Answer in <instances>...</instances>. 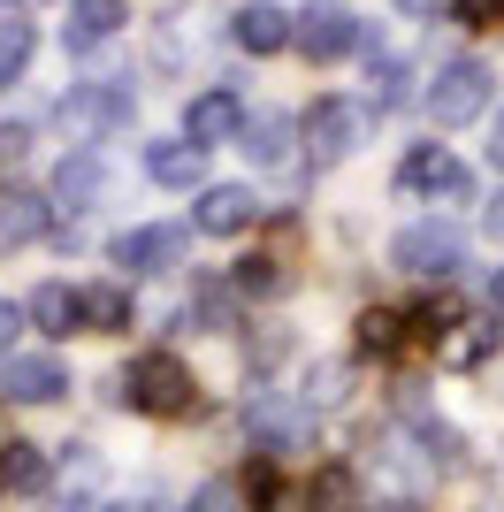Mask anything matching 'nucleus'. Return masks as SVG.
Segmentation results:
<instances>
[{
	"instance_id": "e433bc0d",
	"label": "nucleus",
	"mask_w": 504,
	"mask_h": 512,
	"mask_svg": "<svg viewBox=\"0 0 504 512\" xmlns=\"http://www.w3.org/2000/svg\"><path fill=\"white\" fill-rule=\"evenodd\" d=\"M375 512H420V505H405V497H390V505H375Z\"/></svg>"
},
{
	"instance_id": "2eb2a0df",
	"label": "nucleus",
	"mask_w": 504,
	"mask_h": 512,
	"mask_svg": "<svg viewBox=\"0 0 504 512\" xmlns=\"http://www.w3.org/2000/svg\"><path fill=\"white\" fill-rule=\"evenodd\" d=\"M497 344H504L497 314H459V321H451V329L436 337V360H443V367H482Z\"/></svg>"
},
{
	"instance_id": "1a4fd4ad",
	"label": "nucleus",
	"mask_w": 504,
	"mask_h": 512,
	"mask_svg": "<svg viewBox=\"0 0 504 512\" xmlns=\"http://www.w3.org/2000/svg\"><path fill=\"white\" fill-rule=\"evenodd\" d=\"M184 253H191V230H176V222H146V230L115 237V268H130V276H161Z\"/></svg>"
},
{
	"instance_id": "f3484780",
	"label": "nucleus",
	"mask_w": 504,
	"mask_h": 512,
	"mask_svg": "<svg viewBox=\"0 0 504 512\" xmlns=\"http://www.w3.org/2000/svg\"><path fill=\"white\" fill-rule=\"evenodd\" d=\"M130 314H138V306H130V283H84L77 291V321L92 337H123Z\"/></svg>"
},
{
	"instance_id": "c756f323",
	"label": "nucleus",
	"mask_w": 504,
	"mask_h": 512,
	"mask_svg": "<svg viewBox=\"0 0 504 512\" xmlns=\"http://www.w3.org/2000/svg\"><path fill=\"white\" fill-rule=\"evenodd\" d=\"M298 398H306V406H336V398H344V367H314Z\"/></svg>"
},
{
	"instance_id": "7c9ffc66",
	"label": "nucleus",
	"mask_w": 504,
	"mask_h": 512,
	"mask_svg": "<svg viewBox=\"0 0 504 512\" xmlns=\"http://www.w3.org/2000/svg\"><path fill=\"white\" fill-rule=\"evenodd\" d=\"M451 8H459L466 31H497V23H504V0H451Z\"/></svg>"
},
{
	"instance_id": "bb28decb",
	"label": "nucleus",
	"mask_w": 504,
	"mask_h": 512,
	"mask_svg": "<svg viewBox=\"0 0 504 512\" xmlns=\"http://www.w3.org/2000/svg\"><path fill=\"white\" fill-rule=\"evenodd\" d=\"M413 444H420V459H428V467H459V428H443V421H428V413H420V421H413Z\"/></svg>"
},
{
	"instance_id": "7ed1b4c3",
	"label": "nucleus",
	"mask_w": 504,
	"mask_h": 512,
	"mask_svg": "<svg viewBox=\"0 0 504 512\" xmlns=\"http://www.w3.org/2000/svg\"><path fill=\"white\" fill-rule=\"evenodd\" d=\"M489 92H497L489 62L451 54V62L436 69V85L420 92V100H428V115H436V130H459V123H474V115H489Z\"/></svg>"
},
{
	"instance_id": "9b49d317",
	"label": "nucleus",
	"mask_w": 504,
	"mask_h": 512,
	"mask_svg": "<svg viewBox=\"0 0 504 512\" xmlns=\"http://www.w3.org/2000/svg\"><path fill=\"white\" fill-rule=\"evenodd\" d=\"M245 92H230V85H207L199 92V100L184 107V138L191 146H222V138H237V130H245Z\"/></svg>"
},
{
	"instance_id": "58836bf2",
	"label": "nucleus",
	"mask_w": 504,
	"mask_h": 512,
	"mask_svg": "<svg viewBox=\"0 0 504 512\" xmlns=\"http://www.w3.org/2000/svg\"><path fill=\"white\" fill-rule=\"evenodd\" d=\"M0 8H8V0H0Z\"/></svg>"
},
{
	"instance_id": "6e6552de",
	"label": "nucleus",
	"mask_w": 504,
	"mask_h": 512,
	"mask_svg": "<svg viewBox=\"0 0 504 512\" xmlns=\"http://www.w3.org/2000/svg\"><path fill=\"white\" fill-rule=\"evenodd\" d=\"M298 138H306V153H314V169H329V161L359 153V138H367V107H352V100H321L314 115L298 123Z\"/></svg>"
},
{
	"instance_id": "dca6fc26",
	"label": "nucleus",
	"mask_w": 504,
	"mask_h": 512,
	"mask_svg": "<svg viewBox=\"0 0 504 512\" xmlns=\"http://www.w3.org/2000/svg\"><path fill=\"white\" fill-rule=\"evenodd\" d=\"M146 176L161 184V192H191V184L207 176V146H191V138H161V146H146Z\"/></svg>"
},
{
	"instance_id": "473e14b6",
	"label": "nucleus",
	"mask_w": 504,
	"mask_h": 512,
	"mask_svg": "<svg viewBox=\"0 0 504 512\" xmlns=\"http://www.w3.org/2000/svg\"><path fill=\"white\" fill-rule=\"evenodd\" d=\"M191 512H237V482H207V490L191 497Z\"/></svg>"
},
{
	"instance_id": "4be33fe9",
	"label": "nucleus",
	"mask_w": 504,
	"mask_h": 512,
	"mask_svg": "<svg viewBox=\"0 0 504 512\" xmlns=\"http://www.w3.org/2000/svg\"><path fill=\"white\" fill-rule=\"evenodd\" d=\"M367 107H375V115H398L405 100H413V69L398 62V54H367Z\"/></svg>"
},
{
	"instance_id": "4c0bfd02",
	"label": "nucleus",
	"mask_w": 504,
	"mask_h": 512,
	"mask_svg": "<svg viewBox=\"0 0 504 512\" xmlns=\"http://www.w3.org/2000/svg\"><path fill=\"white\" fill-rule=\"evenodd\" d=\"M398 8H413V16H428V8H436V0H398Z\"/></svg>"
},
{
	"instance_id": "f8f14e48",
	"label": "nucleus",
	"mask_w": 504,
	"mask_h": 512,
	"mask_svg": "<svg viewBox=\"0 0 504 512\" xmlns=\"http://www.w3.org/2000/svg\"><path fill=\"white\" fill-rule=\"evenodd\" d=\"M191 222L207 237H237L260 222V199H252V184H199V207H191Z\"/></svg>"
},
{
	"instance_id": "4468645a",
	"label": "nucleus",
	"mask_w": 504,
	"mask_h": 512,
	"mask_svg": "<svg viewBox=\"0 0 504 512\" xmlns=\"http://www.w3.org/2000/svg\"><path fill=\"white\" fill-rule=\"evenodd\" d=\"M237 138H245V161L252 169H298V123L291 115H245V130H237Z\"/></svg>"
},
{
	"instance_id": "f257e3e1",
	"label": "nucleus",
	"mask_w": 504,
	"mask_h": 512,
	"mask_svg": "<svg viewBox=\"0 0 504 512\" xmlns=\"http://www.w3.org/2000/svg\"><path fill=\"white\" fill-rule=\"evenodd\" d=\"M115 398L153 413V421H184V413L199 406V383H191V367L176 360V352H138V360L115 375Z\"/></svg>"
},
{
	"instance_id": "ddd939ff",
	"label": "nucleus",
	"mask_w": 504,
	"mask_h": 512,
	"mask_svg": "<svg viewBox=\"0 0 504 512\" xmlns=\"http://www.w3.org/2000/svg\"><path fill=\"white\" fill-rule=\"evenodd\" d=\"M130 23V0H69V16H62V46L69 54H100L115 31Z\"/></svg>"
},
{
	"instance_id": "6ab92c4d",
	"label": "nucleus",
	"mask_w": 504,
	"mask_h": 512,
	"mask_svg": "<svg viewBox=\"0 0 504 512\" xmlns=\"http://www.w3.org/2000/svg\"><path fill=\"white\" fill-rule=\"evenodd\" d=\"M46 222H54V207H46L39 192H8L0 199V245H8V253H16V245H39Z\"/></svg>"
},
{
	"instance_id": "5701e85b",
	"label": "nucleus",
	"mask_w": 504,
	"mask_h": 512,
	"mask_svg": "<svg viewBox=\"0 0 504 512\" xmlns=\"http://www.w3.org/2000/svg\"><path fill=\"white\" fill-rule=\"evenodd\" d=\"M306 512H359V482L344 467H321L306 482Z\"/></svg>"
},
{
	"instance_id": "72a5a7b5",
	"label": "nucleus",
	"mask_w": 504,
	"mask_h": 512,
	"mask_svg": "<svg viewBox=\"0 0 504 512\" xmlns=\"http://www.w3.org/2000/svg\"><path fill=\"white\" fill-rule=\"evenodd\" d=\"M489 169H504V115L489 123Z\"/></svg>"
},
{
	"instance_id": "a878e982",
	"label": "nucleus",
	"mask_w": 504,
	"mask_h": 512,
	"mask_svg": "<svg viewBox=\"0 0 504 512\" xmlns=\"http://www.w3.org/2000/svg\"><path fill=\"white\" fill-rule=\"evenodd\" d=\"M31 54H39V31H31V23H0V85H16L23 69H31Z\"/></svg>"
},
{
	"instance_id": "a211bd4d",
	"label": "nucleus",
	"mask_w": 504,
	"mask_h": 512,
	"mask_svg": "<svg viewBox=\"0 0 504 512\" xmlns=\"http://www.w3.org/2000/svg\"><path fill=\"white\" fill-rule=\"evenodd\" d=\"M230 39L245 46V54H283V46H291V16H283L275 0H252V8L230 16Z\"/></svg>"
},
{
	"instance_id": "b1692460",
	"label": "nucleus",
	"mask_w": 504,
	"mask_h": 512,
	"mask_svg": "<svg viewBox=\"0 0 504 512\" xmlns=\"http://www.w3.org/2000/svg\"><path fill=\"white\" fill-rule=\"evenodd\" d=\"M283 283H291V276H283V260H275V253H245L230 268V291H252V299H275Z\"/></svg>"
},
{
	"instance_id": "393cba45",
	"label": "nucleus",
	"mask_w": 504,
	"mask_h": 512,
	"mask_svg": "<svg viewBox=\"0 0 504 512\" xmlns=\"http://www.w3.org/2000/svg\"><path fill=\"white\" fill-rule=\"evenodd\" d=\"M191 329V321H207V329H230L237 321V299H230V283H199V291H191L184 299V314H176Z\"/></svg>"
},
{
	"instance_id": "412c9836",
	"label": "nucleus",
	"mask_w": 504,
	"mask_h": 512,
	"mask_svg": "<svg viewBox=\"0 0 504 512\" xmlns=\"http://www.w3.org/2000/svg\"><path fill=\"white\" fill-rule=\"evenodd\" d=\"M92 199H100V161H92V146H77L62 169H54V207H62V214H84Z\"/></svg>"
},
{
	"instance_id": "c9c22d12",
	"label": "nucleus",
	"mask_w": 504,
	"mask_h": 512,
	"mask_svg": "<svg viewBox=\"0 0 504 512\" xmlns=\"http://www.w3.org/2000/svg\"><path fill=\"white\" fill-rule=\"evenodd\" d=\"M489 306H497V314H504V268H497V276H489Z\"/></svg>"
},
{
	"instance_id": "0eeeda50",
	"label": "nucleus",
	"mask_w": 504,
	"mask_h": 512,
	"mask_svg": "<svg viewBox=\"0 0 504 512\" xmlns=\"http://www.w3.org/2000/svg\"><path fill=\"white\" fill-rule=\"evenodd\" d=\"M245 421H252V436H260V451H306L314 444V406H306V398L260 390V398H245Z\"/></svg>"
},
{
	"instance_id": "2f4dec72",
	"label": "nucleus",
	"mask_w": 504,
	"mask_h": 512,
	"mask_svg": "<svg viewBox=\"0 0 504 512\" xmlns=\"http://www.w3.org/2000/svg\"><path fill=\"white\" fill-rule=\"evenodd\" d=\"M16 337H23V306H16V299H0V367L16 360Z\"/></svg>"
},
{
	"instance_id": "f03ea898",
	"label": "nucleus",
	"mask_w": 504,
	"mask_h": 512,
	"mask_svg": "<svg viewBox=\"0 0 504 512\" xmlns=\"http://www.w3.org/2000/svg\"><path fill=\"white\" fill-rule=\"evenodd\" d=\"M130 115H138V92H130V77H84V85H69L62 107H54V123H62L77 146L130 130Z\"/></svg>"
},
{
	"instance_id": "cd10ccee",
	"label": "nucleus",
	"mask_w": 504,
	"mask_h": 512,
	"mask_svg": "<svg viewBox=\"0 0 504 512\" xmlns=\"http://www.w3.org/2000/svg\"><path fill=\"white\" fill-rule=\"evenodd\" d=\"M405 344V321L390 314V306H367L359 314V352H398Z\"/></svg>"
},
{
	"instance_id": "9d476101",
	"label": "nucleus",
	"mask_w": 504,
	"mask_h": 512,
	"mask_svg": "<svg viewBox=\"0 0 504 512\" xmlns=\"http://www.w3.org/2000/svg\"><path fill=\"white\" fill-rule=\"evenodd\" d=\"M62 390H69V367L54 352H16L0 367V398H16V406H54Z\"/></svg>"
},
{
	"instance_id": "f704fd0d",
	"label": "nucleus",
	"mask_w": 504,
	"mask_h": 512,
	"mask_svg": "<svg viewBox=\"0 0 504 512\" xmlns=\"http://www.w3.org/2000/svg\"><path fill=\"white\" fill-rule=\"evenodd\" d=\"M482 222H489V237H504V192H497V207H489Z\"/></svg>"
},
{
	"instance_id": "423d86ee",
	"label": "nucleus",
	"mask_w": 504,
	"mask_h": 512,
	"mask_svg": "<svg viewBox=\"0 0 504 512\" xmlns=\"http://www.w3.org/2000/svg\"><path fill=\"white\" fill-rule=\"evenodd\" d=\"M390 260H398L405 276H436V283H451V276H459V260H466V237L451 230V222H413V230H398Z\"/></svg>"
},
{
	"instance_id": "39448f33",
	"label": "nucleus",
	"mask_w": 504,
	"mask_h": 512,
	"mask_svg": "<svg viewBox=\"0 0 504 512\" xmlns=\"http://www.w3.org/2000/svg\"><path fill=\"white\" fill-rule=\"evenodd\" d=\"M398 192L405 199H436V207H466V199H474V176H466L443 146H413L398 161Z\"/></svg>"
},
{
	"instance_id": "aec40b11",
	"label": "nucleus",
	"mask_w": 504,
	"mask_h": 512,
	"mask_svg": "<svg viewBox=\"0 0 504 512\" xmlns=\"http://www.w3.org/2000/svg\"><path fill=\"white\" fill-rule=\"evenodd\" d=\"M23 321H31L39 337H69V329H84V321H77V291H69V283H39V291L23 299Z\"/></svg>"
},
{
	"instance_id": "20e7f679",
	"label": "nucleus",
	"mask_w": 504,
	"mask_h": 512,
	"mask_svg": "<svg viewBox=\"0 0 504 512\" xmlns=\"http://www.w3.org/2000/svg\"><path fill=\"white\" fill-rule=\"evenodd\" d=\"M359 31H367V23H359L344 0H306L291 16V46L306 62H344V54H359Z\"/></svg>"
},
{
	"instance_id": "c85d7f7f",
	"label": "nucleus",
	"mask_w": 504,
	"mask_h": 512,
	"mask_svg": "<svg viewBox=\"0 0 504 512\" xmlns=\"http://www.w3.org/2000/svg\"><path fill=\"white\" fill-rule=\"evenodd\" d=\"M39 451H31V444H8V459H0V482H23V490H31V482H39Z\"/></svg>"
}]
</instances>
